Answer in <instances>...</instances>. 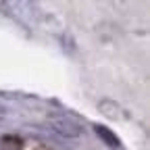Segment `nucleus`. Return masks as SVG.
<instances>
[{
  "label": "nucleus",
  "mask_w": 150,
  "mask_h": 150,
  "mask_svg": "<svg viewBox=\"0 0 150 150\" xmlns=\"http://www.w3.org/2000/svg\"><path fill=\"white\" fill-rule=\"evenodd\" d=\"M96 134H98L104 142H108L110 146H119V138H117L115 134H112L110 129H104L102 125H96Z\"/></svg>",
  "instance_id": "obj_1"
},
{
  "label": "nucleus",
  "mask_w": 150,
  "mask_h": 150,
  "mask_svg": "<svg viewBox=\"0 0 150 150\" xmlns=\"http://www.w3.org/2000/svg\"><path fill=\"white\" fill-rule=\"evenodd\" d=\"M0 150H21V144L15 138H4L0 140Z\"/></svg>",
  "instance_id": "obj_2"
}]
</instances>
